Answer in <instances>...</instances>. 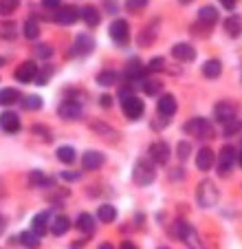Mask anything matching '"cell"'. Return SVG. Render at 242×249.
I'll list each match as a JSON object with an SVG mask.
<instances>
[{"mask_svg": "<svg viewBox=\"0 0 242 249\" xmlns=\"http://www.w3.org/2000/svg\"><path fill=\"white\" fill-rule=\"evenodd\" d=\"M196 198H198L200 207H214L218 203V188L214 185V181H200L198 190H196Z\"/></svg>", "mask_w": 242, "mask_h": 249, "instance_id": "1", "label": "cell"}, {"mask_svg": "<svg viewBox=\"0 0 242 249\" xmlns=\"http://www.w3.org/2000/svg\"><path fill=\"white\" fill-rule=\"evenodd\" d=\"M154 179H156V170H154V165L150 163L148 159L137 161L135 170H132V181H135L137 185H150Z\"/></svg>", "mask_w": 242, "mask_h": 249, "instance_id": "2", "label": "cell"}, {"mask_svg": "<svg viewBox=\"0 0 242 249\" xmlns=\"http://www.w3.org/2000/svg\"><path fill=\"white\" fill-rule=\"evenodd\" d=\"M183 130H185L187 135L198 137V139H211V137H214V126H211L207 119H200V117L187 122L185 126H183Z\"/></svg>", "mask_w": 242, "mask_h": 249, "instance_id": "3", "label": "cell"}, {"mask_svg": "<svg viewBox=\"0 0 242 249\" xmlns=\"http://www.w3.org/2000/svg\"><path fill=\"white\" fill-rule=\"evenodd\" d=\"M121 108H123V115H126L128 119H139L141 115H143V102H141L137 95H130V93H126V95H121Z\"/></svg>", "mask_w": 242, "mask_h": 249, "instance_id": "4", "label": "cell"}, {"mask_svg": "<svg viewBox=\"0 0 242 249\" xmlns=\"http://www.w3.org/2000/svg\"><path fill=\"white\" fill-rule=\"evenodd\" d=\"M214 117H216V122H220L223 126H227V124H231L233 119H238V106H236V104H231V102L216 104Z\"/></svg>", "mask_w": 242, "mask_h": 249, "instance_id": "5", "label": "cell"}, {"mask_svg": "<svg viewBox=\"0 0 242 249\" xmlns=\"http://www.w3.org/2000/svg\"><path fill=\"white\" fill-rule=\"evenodd\" d=\"M110 38L117 44H128V40H130V27H128L126 20H115L110 24Z\"/></svg>", "mask_w": 242, "mask_h": 249, "instance_id": "6", "label": "cell"}, {"mask_svg": "<svg viewBox=\"0 0 242 249\" xmlns=\"http://www.w3.org/2000/svg\"><path fill=\"white\" fill-rule=\"evenodd\" d=\"M150 157H152L154 163L165 165L170 161V146L165 141H154L152 146H150Z\"/></svg>", "mask_w": 242, "mask_h": 249, "instance_id": "7", "label": "cell"}, {"mask_svg": "<svg viewBox=\"0 0 242 249\" xmlns=\"http://www.w3.org/2000/svg\"><path fill=\"white\" fill-rule=\"evenodd\" d=\"M233 161H236V150L231 146H225L220 150V157H218V174L220 177H227L229 170H231Z\"/></svg>", "mask_w": 242, "mask_h": 249, "instance_id": "8", "label": "cell"}, {"mask_svg": "<svg viewBox=\"0 0 242 249\" xmlns=\"http://www.w3.org/2000/svg\"><path fill=\"white\" fill-rule=\"evenodd\" d=\"M79 16H82V11L75 9V7H60V9H55V22L57 24H75L79 20Z\"/></svg>", "mask_w": 242, "mask_h": 249, "instance_id": "9", "label": "cell"}, {"mask_svg": "<svg viewBox=\"0 0 242 249\" xmlns=\"http://www.w3.org/2000/svg\"><path fill=\"white\" fill-rule=\"evenodd\" d=\"M37 73H40L37 64H33V62H22V64L16 69V80L18 82H33L37 77Z\"/></svg>", "mask_w": 242, "mask_h": 249, "instance_id": "10", "label": "cell"}, {"mask_svg": "<svg viewBox=\"0 0 242 249\" xmlns=\"http://www.w3.org/2000/svg\"><path fill=\"white\" fill-rule=\"evenodd\" d=\"M104 161H106V157H104L102 152L88 150L84 157H82V168L84 170H99L104 165Z\"/></svg>", "mask_w": 242, "mask_h": 249, "instance_id": "11", "label": "cell"}, {"mask_svg": "<svg viewBox=\"0 0 242 249\" xmlns=\"http://www.w3.org/2000/svg\"><path fill=\"white\" fill-rule=\"evenodd\" d=\"M172 55L176 57V60H181V62H191L196 57V49L191 47V44H187V42H178V44H174L172 47Z\"/></svg>", "mask_w": 242, "mask_h": 249, "instance_id": "12", "label": "cell"}, {"mask_svg": "<svg viewBox=\"0 0 242 249\" xmlns=\"http://www.w3.org/2000/svg\"><path fill=\"white\" fill-rule=\"evenodd\" d=\"M93 49H95V42H93V38H90V36L82 33V36H77V38H75L73 51L77 53V55H88Z\"/></svg>", "mask_w": 242, "mask_h": 249, "instance_id": "13", "label": "cell"}, {"mask_svg": "<svg viewBox=\"0 0 242 249\" xmlns=\"http://www.w3.org/2000/svg\"><path fill=\"white\" fill-rule=\"evenodd\" d=\"M156 108H158V115H163V117H172V115L176 113V99H174V95H161Z\"/></svg>", "mask_w": 242, "mask_h": 249, "instance_id": "14", "label": "cell"}, {"mask_svg": "<svg viewBox=\"0 0 242 249\" xmlns=\"http://www.w3.org/2000/svg\"><path fill=\"white\" fill-rule=\"evenodd\" d=\"M57 113H60L62 119H79L82 117V106L77 102H64Z\"/></svg>", "mask_w": 242, "mask_h": 249, "instance_id": "15", "label": "cell"}, {"mask_svg": "<svg viewBox=\"0 0 242 249\" xmlns=\"http://www.w3.org/2000/svg\"><path fill=\"white\" fill-rule=\"evenodd\" d=\"M196 165H198V170L207 172L214 165V150L211 148H200L198 155H196Z\"/></svg>", "mask_w": 242, "mask_h": 249, "instance_id": "16", "label": "cell"}, {"mask_svg": "<svg viewBox=\"0 0 242 249\" xmlns=\"http://www.w3.org/2000/svg\"><path fill=\"white\" fill-rule=\"evenodd\" d=\"M0 128L7 132H18L20 130V117L16 113H2L0 115Z\"/></svg>", "mask_w": 242, "mask_h": 249, "instance_id": "17", "label": "cell"}, {"mask_svg": "<svg viewBox=\"0 0 242 249\" xmlns=\"http://www.w3.org/2000/svg\"><path fill=\"white\" fill-rule=\"evenodd\" d=\"M75 225H77L79 231H84L86 236L95 234V218L90 216L88 212H82V214L77 216V223H75Z\"/></svg>", "mask_w": 242, "mask_h": 249, "instance_id": "18", "label": "cell"}, {"mask_svg": "<svg viewBox=\"0 0 242 249\" xmlns=\"http://www.w3.org/2000/svg\"><path fill=\"white\" fill-rule=\"evenodd\" d=\"M218 20V11L214 9V7H203V9L198 11V22L205 24V27H211V24Z\"/></svg>", "mask_w": 242, "mask_h": 249, "instance_id": "19", "label": "cell"}, {"mask_svg": "<svg viewBox=\"0 0 242 249\" xmlns=\"http://www.w3.org/2000/svg\"><path fill=\"white\" fill-rule=\"evenodd\" d=\"M31 227H33V231H35L37 236H42L44 231L49 230V212H40V214L33 218Z\"/></svg>", "mask_w": 242, "mask_h": 249, "instance_id": "20", "label": "cell"}, {"mask_svg": "<svg viewBox=\"0 0 242 249\" xmlns=\"http://www.w3.org/2000/svg\"><path fill=\"white\" fill-rule=\"evenodd\" d=\"M82 18H84V22L88 24V27H97L99 22H102V16H99V11L95 9V7H84L82 9Z\"/></svg>", "mask_w": 242, "mask_h": 249, "instance_id": "21", "label": "cell"}, {"mask_svg": "<svg viewBox=\"0 0 242 249\" xmlns=\"http://www.w3.org/2000/svg\"><path fill=\"white\" fill-rule=\"evenodd\" d=\"M220 71H223V64H220L218 60H207L205 64H203V75L209 77V80L218 77V75H220Z\"/></svg>", "mask_w": 242, "mask_h": 249, "instance_id": "22", "label": "cell"}, {"mask_svg": "<svg viewBox=\"0 0 242 249\" xmlns=\"http://www.w3.org/2000/svg\"><path fill=\"white\" fill-rule=\"evenodd\" d=\"M20 99V93L16 89H2L0 90V104L2 106H11V104H16Z\"/></svg>", "mask_w": 242, "mask_h": 249, "instance_id": "23", "label": "cell"}, {"mask_svg": "<svg viewBox=\"0 0 242 249\" xmlns=\"http://www.w3.org/2000/svg\"><path fill=\"white\" fill-rule=\"evenodd\" d=\"M70 230V221L66 216H57L55 221H53V225H51V231L55 236H62V234H66V231Z\"/></svg>", "mask_w": 242, "mask_h": 249, "instance_id": "24", "label": "cell"}, {"mask_svg": "<svg viewBox=\"0 0 242 249\" xmlns=\"http://www.w3.org/2000/svg\"><path fill=\"white\" fill-rule=\"evenodd\" d=\"M97 218L102 223H112L117 218V210L112 205H99V212H97Z\"/></svg>", "mask_w": 242, "mask_h": 249, "instance_id": "25", "label": "cell"}, {"mask_svg": "<svg viewBox=\"0 0 242 249\" xmlns=\"http://www.w3.org/2000/svg\"><path fill=\"white\" fill-rule=\"evenodd\" d=\"M225 29H227V33L231 38H238L242 33V20L240 18H227L225 20Z\"/></svg>", "mask_w": 242, "mask_h": 249, "instance_id": "26", "label": "cell"}, {"mask_svg": "<svg viewBox=\"0 0 242 249\" xmlns=\"http://www.w3.org/2000/svg\"><path fill=\"white\" fill-rule=\"evenodd\" d=\"M29 183H31V185H44V188H51L55 181H53L51 177H44L42 172H31V177H29Z\"/></svg>", "mask_w": 242, "mask_h": 249, "instance_id": "27", "label": "cell"}, {"mask_svg": "<svg viewBox=\"0 0 242 249\" xmlns=\"http://www.w3.org/2000/svg\"><path fill=\"white\" fill-rule=\"evenodd\" d=\"M24 36H27L29 40H35L37 36H40V24H37L35 18H29L27 22H24Z\"/></svg>", "mask_w": 242, "mask_h": 249, "instance_id": "28", "label": "cell"}, {"mask_svg": "<svg viewBox=\"0 0 242 249\" xmlns=\"http://www.w3.org/2000/svg\"><path fill=\"white\" fill-rule=\"evenodd\" d=\"M57 159H60L62 163H73V161H75V148L60 146V148H57Z\"/></svg>", "mask_w": 242, "mask_h": 249, "instance_id": "29", "label": "cell"}, {"mask_svg": "<svg viewBox=\"0 0 242 249\" xmlns=\"http://www.w3.org/2000/svg\"><path fill=\"white\" fill-rule=\"evenodd\" d=\"M97 84L99 86H112L117 84V73L115 71H102L97 75Z\"/></svg>", "mask_w": 242, "mask_h": 249, "instance_id": "30", "label": "cell"}, {"mask_svg": "<svg viewBox=\"0 0 242 249\" xmlns=\"http://www.w3.org/2000/svg\"><path fill=\"white\" fill-rule=\"evenodd\" d=\"M22 106L27 110H40L42 108V97H37V95H29V97L22 99Z\"/></svg>", "mask_w": 242, "mask_h": 249, "instance_id": "31", "label": "cell"}, {"mask_svg": "<svg viewBox=\"0 0 242 249\" xmlns=\"http://www.w3.org/2000/svg\"><path fill=\"white\" fill-rule=\"evenodd\" d=\"M143 90H145V95H158L163 90V84L156 80H143Z\"/></svg>", "mask_w": 242, "mask_h": 249, "instance_id": "32", "label": "cell"}, {"mask_svg": "<svg viewBox=\"0 0 242 249\" xmlns=\"http://www.w3.org/2000/svg\"><path fill=\"white\" fill-rule=\"evenodd\" d=\"M40 236L35 234V231H22V234H20V243L22 245H27V247H37V245H40Z\"/></svg>", "mask_w": 242, "mask_h": 249, "instance_id": "33", "label": "cell"}, {"mask_svg": "<svg viewBox=\"0 0 242 249\" xmlns=\"http://www.w3.org/2000/svg\"><path fill=\"white\" fill-rule=\"evenodd\" d=\"M90 128H93L95 132H99V135H102V137H106V139H108V137H112V139H115V135H117V132L112 130L110 126H106V124H102V122H95V124H90Z\"/></svg>", "mask_w": 242, "mask_h": 249, "instance_id": "34", "label": "cell"}, {"mask_svg": "<svg viewBox=\"0 0 242 249\" xmlns=\"http://www.w3.org/2000/svg\"><path fill=\"white\" fill-rule=\"evenodd\" d=\"M18 9V0H0V16H9Z\"/></svg>", "mask_w": 242, "mask_h": 249, "instance_id": "35", "label": "cell"}, {"mask_svg": "<svg viewBox=\"0 0 242 249\" xmlns=\"http://www.w3.org/2000/svg\"><path fill=\"white\" fill-rule=\"evenodd\" d=\"M126 75L130 77V80L132 77H143V66H141L137 60H132L130 64H128V69H126Z\"/></svg>", "mask_w": 242, "mask_h": 249, "instance_id": "36", "label": "cell"}, {"mask_svg": "<svg viewBox=\"0 0 242 249\" xmlns=\"http://www.w3.org/2000/svg\"><path fill=\"white\" fill-rule=\"evenodd\" d=\"M152 40H154V27L143 29V31H141V36H139V44H141V47H148Z\"/></svg>", "mask_w": 242, "mask_h": 249, "instance_id": "37", "label": "cell"}, {"mask_svg": "<svg viewBox=\"0 0 242 249\" xmlns=\"http://www.w3.org/2000/svg\"><path fill=\"white\" fill-rule=\"evenodd\" d=\"M145 5H148V0H126L128 11H132V14H137V11L145 9Z\"/></svg>", "mask_w": 242, "mask_h": 249, "instance_id": "38", "label": "cell"}, {"mask_svg": "<svg viewBox=\"0 0 242 249\" xmlns=\"http://www.w3.org/2000/svg\"><path fill=\"white\" fill-rule=\"evenodd\" d=\"M190 152H191V146L187 143V141H181V143L176 146V155H178V159L181 161H185L187 157H190Z\"/></svg>", "mask_w": 242, "mask_h": 249, "instance_id": "39", "label": "cell"}, {"mask_svg": "<svg viewBox=\"0 0 242 249\" xmlns=\"http://www.w3.org/2000/svg\"><path fill=\"white\" fill-rule=\"evenodd\" d=\"M35 53H37V57H51L53 55V47L51 44H47V42H42V44H37L35 47Z\"/></svg>", "mask_w": 242, "mask_h": 249, "instance_id": "40", "label": "cell"}, {"mask_svg": "<svg viewBox=\"0 0 242 249\" xmlns=\"http://www.w3.org/2000/svg\"><path fill=\"white\" fill-rule=\"evenodd\" d=\"M238 130H242V122H238V119H233L231 124H227V126H225V135H227V137L236 135Z\"/></svg>", "mask_w": 242, "mask_h": 249, "instance_id": "41", "label": "cell"}, {"mask_svg": "<svg viewBox=\"0 0 242 249\" xmlns=\"http://www.w3.org/2000/svg\"><path fill=\"white\" fill-rule=\"evenodd\" d=\"M163 64H165L163 57H154V60L150 62L148 69H150V71H163Z\"/></svg>", "mask_w": 242, "mask_h": 249, "instance_id": "42", "label": "cell"}, {"mask_svg": "<svg viewBox=\"0 0 242 249\" xmlns=\"http://www.w3.org/2000/svg\"><path fill=\"white\" fill-rule=\"evenodd\" d=\"M60 5H62V0H42V7L44 9H51V11L60 9Z\"/></svg>", "mask_w": 242, "mask_h": 249, "instance_id": "43", "label": "cell"}, {"mask_svg": "<svg viewBox=\"0 0 242 249\" xmlns=\"http://www.w3.org/2000/svg\"><path fill=\"white\" fill-rule=\"evenodd\" d=\"M62 179H66V181H77V179H79V172H62Z\"/></svg>", "mask_w": 242, "mask_h": 249, "instance_id": "44", "label": "cell"}, {"mask_svg": "<svg viewBox=\"0 0 242 249\" xmlns=\"http://www.w3.org/2000/svg\"><path fill=\"white\" fill-rule=\"evenodd\" d=\"M99 99H102L104 108H110V106H112V97H110V95H104V97H99Z\"/></svg>", "mask_w": 242, "mask_h": 249, "instance_id": "45", "label": "cell"}, {"mask_svg": "<svg viewBox=\"0 0 242 249\" xmlns=\"http://www.w3.org/2000/svg\"><path fill=\"white\" fill-rule=\"evenodd\" d=\"M220 2H223L225 9H233L236 7V0H220Z\"/></svg>", "mask_w": 242, "mask_h": 249, "instance_id": "46", "label": "cell"}, {"mask_svg": "<svg viewBox=\"0 0 242 249\" xmlns=\"http://www.w3.org/2000/svg\"><path fill=\"white\" fill-rule=\"evenodd\" d=\"M0 227H5V218L0 216Z\"/></svg>", "mask_w": 242, "mask_h": 249, "instance_id": "47", "label": "cell"}, {"mask_svg": "<svg viewBox=\"0 0 242 249\" xmlns=\"http://www.w3.org/2000/svg\"><path fill=\"white\" fill-rule=\"evenodd\" d=\"M238 161H240V168H242V152H240V155H238Z\"/></svg>", "mask_w": 242, "mask_h": 249, "instance_id": "48", "label": "cell"}, {"mask_svg": "<svg viewBox=\"0 0 242 249\" xmlns=\"http://www.w3.org/2000/svg\"><path fill=\"white\" fill-rule=\"evenodd\" d=\"M2 64H5V60H2V57H0V66H2Z\"/></svg>", "mask_w": 242, "mask_h": 249, "instance_id": "49", "label": "cell"}, {"mask_svg": "<svg viewBox=\"0 0 242 249\" xmlns=\"http://www.w3.org/2000/svg\"><path fill=\"white\" fill-rule=\"evenodd\" d=\"M181 2H191V0H181Z\"/></svg>", "mask_w": 242, "mask_h": 249, "instance_id": "50", "label": "cell"}]
</instances>
